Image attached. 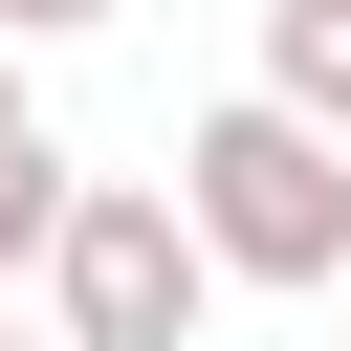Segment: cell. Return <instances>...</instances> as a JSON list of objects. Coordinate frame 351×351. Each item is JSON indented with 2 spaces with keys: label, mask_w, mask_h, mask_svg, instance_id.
Here are the masks:
<instances>
[{
  "label": "cell",
  "mask_w": 351,
  "mask_h": 351,
  "mask_svg": "<svg viewBox=\"0 0 351 351\" xmlns=\"http://www.w3.org/2000/svg\"><path fill=\"white\" fill-rule=\"evenodd\" d=\"M0 351H22V329H0ZM44 351H66V329H44Z\"/></svg>",
  "instance_id": "cell-6"
},
{
  "label": "cell",
  "mask_w": 351,
  "mask_h": 351,
  "mask_svg": "<svg viewBox=\"0 0 351 351\" xmlns=\"http://www.w3.org/2000/svg\"><path fill=\"white\" fill-rule=\"evenodd\" d=\"M263 88L351 132V0H263Z\"/></svg>",
  "instance_id": "cell-4"
},
{
  "label": "cell",
  "mask_w": 351,
  "mask_h": 351,
  "mask_svg": "<svg viewBox=\"0 0 351 351\" xmlns=\"http://www.w3.org/2000/svg\"><path fill=\"white\" fill-rule=\"evenodd\" d=\"M88 22H110V0H0V44H88Z\"/></svg>",
  "instance_id": "cell-5"
},
{
  "label": "cell",
  "mask_w": 351,
  "mask_h": 351,
  "mask_svg": "<svg viewBox=\"0 0 351 351\" xmlns=\"http://www.w3.org/2000/svg\"><path fill=\"white\" fill-rule=\"evenodd\" d=\"M44 307H66V351H197V307H219V241H197L154 176H66Z\"/></svg>",
  "instance_id": "cell-2"
},
{
  "label": "cell",
  "mask_w": 351,
  "mask_h": 351,
  "mask_svg": "<svg viewBox=\"0 0 351 351\" xmlns=\"http://www.w3.org/2000/svg\"><path fill=\"white\" fill-rule=\"evenodd\" d=\"M176 219L219 241V285H351V132L285 110V88H241V110H197Z\"/></svg>",
  "instance_id": "cell-1"
},
{
  "label": "cell",
  "mask_w": 351,
  "mask_h": 351,
  "mask_svg": "<svg viewBox=\"0 0 351 351\" xmlns=\"http://www.w3.org/2000/svg\"><path fill=\"white\" fill-rule=\"evenodd\" d=\"M44 241H66V132H44V110H22V66H0V285H22Z\"/></svg>",
  "instance_id": "cell-3"
}]
</instances>
